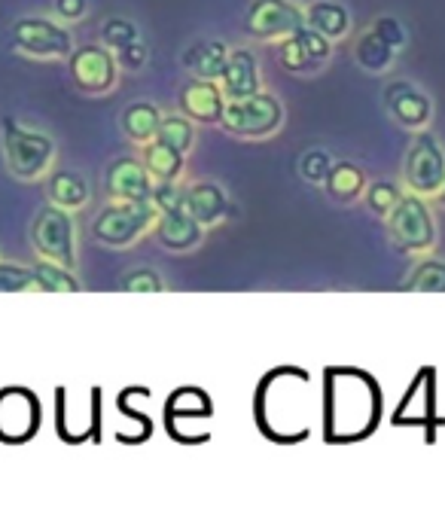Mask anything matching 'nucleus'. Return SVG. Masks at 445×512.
Returning <instances> with one entry per match:
<instances>
[{
  "mask_svg": "<svg viewBox=\"0 0 445 512\" xmlns=\"http://www.w3.org/2000/svg\"><path fill=\"white\" fill-rule=\"evenodd\" d=\"M0 150H4L7 174L19 183H43L58 162L55 138L19 122L16 116L0 119Z\"/></svg>",
  "mask_w": 445,
  "mask_h": 512,
  "instance_id": "obj_1",
  "label": "nucleus"
},
{
  "mask_svg": "<svg viewBox=\"0 0 445 512\" xmlns=\"http://www.w3.org/2000/svg\"><path fill=\"white\" fill-rule=\"evenodd\" d=\"M28 241L37 260H49L58 263L71 272H77L80 263V235H77V220L71 211L58 208V205H46L34 214L31 226H28Z\"/></svg>",
  "mask_w": 445,
  "mask_h": 512,
  "instance_id": "obj_2",
  "label": "nucleus"
},
{
  "mask_svg": "<svg viewBox=\"0 0 445 512\" xmlns=\"http://www.w3.org/2000/svg\"><path fill=\"white\" fill-rule=\"evenodd\" d=\"M287 110L284 101L275 92H257L238 101H226L220 125L226 128V135L238 141H269L284 128Z\"/></svg>",
  "mask_w": 445,
  "mask_h": 512,
  "instance_id": "obj_3",
  "label": "nucleus"
},
{
  "mask_svg": "<svg viewBox=\"0 0 445 512\" xmlns=\"http://www.w3.org/2000/svg\"><path fill=\"white\" fill-rule=\"evenodd\" d=\"M159 208L150 202H107L92 220V238L104 247L125 250L156 232Z\"/></svg>",
  "mask_w": 445,
  "mask_h": 512,
  "instance_id": "obj_4",
  "label": "nucleus"
},
{
  "mask_svg": "<svg viewBox=\"0 0 445 512\" xmlns=\"http://www.w3.org/2000/svg\"><path fill=\"white\" fill-rule=\"evenodd\" d=\"M10 43L22 58L31 61H68V55L77 46L71 25L40 13L19 16L10 25Z\"/></svg>",
  "mask_w": 445,
  "mask_h": 512,
  "instance_id": "obj_5",
  "label": "nucleus"
},
{
  "mask_svg": "<svg viewBox=\"0 0 445 512\" xmlns=\"http://www.w3.org/2000/svg\"><path fill=\"white\" fill-rule=\"evenodd\" d=\"M388 235L391 244L418 260V256H427L436 250L439 244V229H436V217L427 205V199L415 196V192H403V199L397 202V208L388 214Z\"/></svg>",
  "mask_w": 445,
  "mask_h": 512,
  "instance_id": "obj_6",
  "label": "nucleus"
},
{
  "mask_svg": "<svg viewBox=\"0 0 445 512\" xmlns=\"http://www.w3.org/2000/svg\"><path fill=\"white\" fill-rule=\"evenodd\" d=\"M400 183L406 192H415V196H421L427 202L442 192V186H445V147L430 128L415 132V138L403 156Z\"/></svg>",
  "mask_w": 445,
  "mask_h": 512,
  "instance_id": "obj_7",
  "label": "nucleus"
},
{
  "mask_svg": "<svg viewBox=\"0 0 445 512\" xmlns=\"http://www.w3.org/2000/svg\"><path fill=\"white\" fill-rule=\"evenodd\" d=\"M305 25V7L299 0H250L244 13V31L257 43H278Z\"/></svg>",
  "mask_w": 445,
  "mask_h": 512,
  "instance_id": "obj_8",
  "label": "nucleus"
},
{
  "mask_svg": "<svg viewBox=\"0 0 445 512\" xmlns=\"http://www.w3.org/2000/svg\"><path fill=\"white\" fill-rule=\"evenodd\" d=\"M68 68L71 77L77 83V89L83 95H110L119 86V61L113 55V49H107L104 43H83L74 46V52L68 55Z\"/></svg>",
  "mask_w": 445,
  "mask_h": 512,
  "instance_id": "obj_9",
  "label": "nucleus"
},
{
  "mask_svg": "<svg viewBox=\"0 0 445 512\" xmlns=\"http://www.w3.org/2000/svg\"><path fill=\"white\" fill-rule=\"evenodd\" d=\"M381 98H385L388 116L400 128H406V132L415 135V132H421V128H430V122H433V98L421 86H415L409 80H391Z\"/></svg>",
  "mask_w": 445,
  "mask_h": 512,
  "instance_id": "obj_10",
  "label": "nucleus"
},
{
  "mask_svg": "<svg viewBox=\"0 0 445 512\" xmlns=\"http://www.w3.org/2000/svg\"><path fill=\"white\" fill-rule=\"evenodd\" d=\"M156 180L135 156H116L104 171L107 202H150Z\"/></svg>",
  "mask_w": 445,
  "mask_h": 512,
  "instance_id": "obj_11",
  "label": "nucleus"
},
{
  "mask_svg": "<svg viewBox=\"0 0 445 512\" xmlns=\"http://www.w3.org/2000/svg\"><path fill=\"white\" fill-rule=\"evenodd\" d=\"M223 107H226V95L217 80L189 77L177 92V110L196 125H220Z\"/></svg>",
  "mask_w": 445,
  "mask_h": 512,
  "instance_id": "obj_12",
  "label": "nucleus"
},
{
  "mask_svg": "<svg viewBox=\"0 0 445 512\" xmlns=\"http://www.w3.org/2000/svg\"><path fill=\"white\" fill-rule=\"evenodd\" d=\"M217 83H220L226 101H238V98L263 92V68H260L257 52L247 49V46L229 49L226 68H223V74H220Z\"/></svg>",
  "mask_w": 445,
  "mask_h": 512,
  "instance_id": "obj_13",
  "label": "nucleus"
},
{
  "mask_svg": "<svg viewBox=\"0 0 445 512\" xmlns=\"http://www.w3.org/2000/svg\"><path fill=\"white\" fill-rule=\"evenodd\" d=\"M186 214L205 229L220 226L232 214V202L217 180H189L186 183Z\"/></svg>",
  "mask_w": 445,
  "mask_h": 512,
  "instance_id": "obj_14",
  "label": "nucleus"
},
{
  "mask_svg": "<svg viewBox=\"0 0 445 512\" xmlns=\"http://www.w3.org/2000/svg\"><path fill=\"white\" fill-rule=\"evenodd\" d=\"M46 202L65 208L71 214H80L83 208H89L92 202V183L83 171L74 168H55L46 180Z\"/></svg>",
  "mask_w": 445,
  "mask_h": 512,
  "instance_id": "obj_15",
  "label": "nucleus"
},
{
  "mask_svg": "<svg viewBox=\"0 0 445 512\" xmlns=\"http://www.w3.org/2000/svg\"><path fill=\"white\" fill-rule=\"evenodd\" d=\"M205 226L199 220H193L186 211H174V214H159V223H156V232L153 238L171 250V253H193L202 247L205 241Z\"/></svg>",
  "mask_w": 445,
  "mask_h": 512,
  "instance_id": "obj_16",
  "label": "nucleus"
},
{
  "mask_svg": "<svg viewBox=\"0 0 445 512\" xmlns=\"http://www.w3.org/2000/svg\"><path fill=\"white\" fill-rule=\"evenodd\" d=\"M226 58H229V46L217 37H202L196 43H189L180 55L189 77H199V80H220Z\"/></svg>",
  "mask_w": 445,
  "mask_h": 512,
  "instance_id": "obj_17",
  "label": "nucleus"
},
{
  "mask_svg": "<svg viewBox=\"0 0 445 512\" xmlns=\"http://www.w3.org/2000/svg\"><path fill=\"white\" fill-rule=\"evenodd\" d=\"M366 186H369L366 171H363L357 162H351V159H336L333 168H330V174H327V180H324L327 199H330L333 205H342V208L360 202V199H363V192H366Z\"/></svg>",
  "mask_w": 445,
  "mask_h": 512,
  "instance_id": "obj_18",
  "label": "nucleus"
},
{
  "mask_svg": "<svg viewBox=\"0 0 445 512\" xmlns=\"http://www.w3.org/2000/svg\"><path fill=\"white\" fill-rule=\"evenodd\" d=\"M305 25L339 43L351 34V10L342 0H311L305 4Z\"/></svg>",
  "mask_w": 445,
  "mask_h": 512,
  "instance_id": "obj_19",
  "label": "nucleus"
},
{
  "mask_svg": "<svg viewBox=\"0 0 445 512\" xmlns=\"http://www.w3.org/2000/svg\"><path fill=\"white\" fill-rule=\"evenodd\" d=\"M138 159L144 162V168L150 171V177L156 183L183 180V174H186V153H180L177 147H171V144H165L159 138L138 147Z\"/></svg>",
  "mask_w": 445,
  "mask_h": 512,
  "instance_id": "obj_20",
  "label": "nucleus"
},
{
  "mask_svg": "<svg viewBox=\"0 0 445 512\" xmlns=\"http://www.w3.org/2000/svg\"><path fill=\"white\" fill-rule=\"evenodd\" d=\"M159 122H162V110L153 101H135L119 116V128L125 141H132L135 147H144L159 135Z\"/></svg>",
  "mask_w": 445,
  "mask_h": 512,
  "instance_id": "obj_21",
  "label": "nucleus"
},
{
  "mask_svg": "<svg viewBox=\"0 0 445 512\" xmlns=\"http://www.w3.org/2000/svg\"><path fill=\"white\" fill-rule=\"evenodd\" d=\"M354 61L366 74H388L397 61V49L385 37H378L372 28H366L354 37Z\"/></svg>",
  "mask_w": 445,
  "mask_h": 512,
  "instance_id": "obj_22",
  "label": "nucleus"
},
{
  "mask_svg": "<svg viewBox=\"0 0 445 512\" xmlns=\"http://www.w3.org/2000/svg\"><path fill=\"white\" fill-rule=\"evenodd\" d=\"M400 290H406V293H445V260H439V256H433V253L418 256L415 266L406 272Z\"/></svg>",
  "mask_w": 445,
  "mask_h": 512,
  "instance_id": "obj_23",
  "label": "nucleus"
},
{
  "mask_svg": "<svg viewBox=\"0 0 445 512\" xmlns=\"http://www.w3.org/2000/svg\"><path fill=\"white\" fill-rule=\"evenodd\" d=\"M275 46H278V64H281L287 74H296V77H314V74H321L317 61L308 52V43H305L302 31H293L290 37L278 40Z\"/></svg>",
  "mask_w": 445,
  "mask_h": 512,
  "instance_id": "obj_24",
  "label": "nucleus"
},
{
  "mask_svg": "<svg viewBox=\"0 0 445 512\" xmlns=\"http://www.w3.org/2000/svg\"><path fill=\"white\" fill-rule=\"evenodd\" d=\"M159 141H165V144H171V147H177L180 153H193V147H196V141H199V125L189 119V116H183L180 110L177 113H162V122H159V135H156Z\"/></svg>",
  "mask_w": 445,
  "mask_h": 512,
  "instance_id": "obj_25",
  "label": "nucleus"
},
{
  "mask_svg": "<svg viewBox=\"0 0 445 512\" xmlns=\"http://www.w3.org/2000/svg\"><path fill=\"white\" fill-rule=\"evenodd\" d=\"M403 183H394V180H372L363 192V205L381 217V220H388V214L397 208V202L403 199Z\"/></svg>",
  "mask_w": 445,
  "mask_h": 512,
  "instance_id": "obj_26",
  "label": "nucleus"
},
{
  "mask_svg": "<svg viewBox=\"0 0 445 512\" xmlns=\"http://www.w3.org/2000/svg\"><path fill=\"white\" fill-rule=\"evenodd\" d=\"M0 293H43V284L34 266L0 260Z\"/></svg>",
  "mask_w": 445,
  "mask_h": 512,
  "instance_id": "obj_27",
  "label": "nucleus"
},
{
  "mask_svg": "<svg viewBox=\"0 0 445 512\" xmlns=\"http://www.w3.org/2000/svg\"><path fill=\"white\" fill-rule=\"evenodd\" d=\"M34 272L43 284V293H80L77 272L49 263V260H34Z\"/></svg>",
  "mask_w": 445,
  "mask_h": 512,
  "instance_id": "obj_28",
  "label": "nucleus"
},
{
  "mask_svg": "<svg viewBox=\"0 0 445 512\" xmlns=\"http://www.w3.org/2000/svg\"><path fill=\"white\" fill-rule=\"evenodd\" d=\"M135 40H144L141 37V28L132 22V19H125V16H107L104 25H101V43L107 49H122V46H129Z\"/></svg>",
  "mask_w": 445,
  "mask_h": 512,
  "instance_id": "obj_29",
  "label": "nucleus"
},
{
  "mask_svg": "<svg viewBox=\"0 0 445 512\" xmlns=\"http://www.w3.org/2000/svg\"><path fill=\"white\" fill-rule=\"evenodd\" d=\"M119 290L122 293H165L168 290V281L162 278V272L150 269V266H141V269H132L119 278Z\"/></svg>",
  "mask_w": 445,
  "mask_h": 512,
  "instance_id": "obj_30",
  "label": "nucleus"
},
{
  "mask_svg": "<svg viewBox=\"0 0 445 512\" xmlns=\"http://www.w3.org/2000/svg\"><path fill=\"white\" fill-rule=\"evenodd\" d=\"M333 156L327 153V150H308V153H302V159H299V177L305 180V183H311V186H324V180H327V174H330V168H333Z\"/></svg>",
  "mask_w": 445,
  "mask_h": 512,
  "instance_id": "obj_31",
  "label": "nucleus"
},
{
  "mask_svg": "<svg viewBox=\"0 0 445 512\" xmlns=\"http://www.w3.org/2000/svg\"><path fill=\"white\" fill-rule=\"evenodd\" d=\"M153 205L159 208V214L186 211V183H183V180L156 183V186H153Z\"/></svg>",
  "mask_w": 445,
  "mask_h": 512,
  "instance_id": "obj_32",
  "label": "nucleus"
},
{
  "mask_svg": "<svg viewBox=\"0 0 445 512\" xmlns=\"http://www.w3.org/2000/svg\"><path fill=\"white\" fill-rule=\"evenodd\" d=\"M113 55H116V61H119V71H125V74H138V71L147 68V61H150V46H147L144 40H135V43H129V46L116 49Z\"/></svg>",
  "mask_w": 445,
  "mask_h": 512,
  "instance_id": "obj_33",
  "label": "nucleus"
},
{
  "mask_svg": "<svg viewBox=\"0 0 445 512\" xmlns=\"http://www.w3.org/2000/svg\"><path fill=\"white\" fill-rule=\"evenodd\" d=\"M369 28H372V31H375L378 37H385V40H388V43H391V46H394L397 52H400V49H403V46L409 43L406 25H403V22H400L397 16H378V19H375V22H372Z\"/></svg>",
  "mask_w": 445,
  "mask_h": 512,
  "instance_id": "obj_34",
  "label": "nucleus"
},
{
  "mask_svg": "<svg viewBox=\"0 0 445 512\" xmlns=\"http://www.w3.org/2000/svg\"><path fill=\"white\" fill-rule=\"evenodd\" d=\"M52 16L65 25H77L89 16V0H52Z\"/></svg>",
  "mask_w": 445,
  "mask_h": 512,
  "instance_id": "obj_35",
  "label": "nucleus"
},
{
  "mask_svg": "<svg viewBox=\"0 0 445 512\" xmlns=\"http://www.w3.org/2000/svg\"><path fill=\"white\" fill-rule=\"evenodd\" d=\"M436 202H439V205L445 208V186H442V192H439V196H436Z\"/></svg>",
  "mask_w": 445,
  "mask_h": 512,
  "instance_id": "obj_36",
  "label": "nucleus"
}]
</instances>
